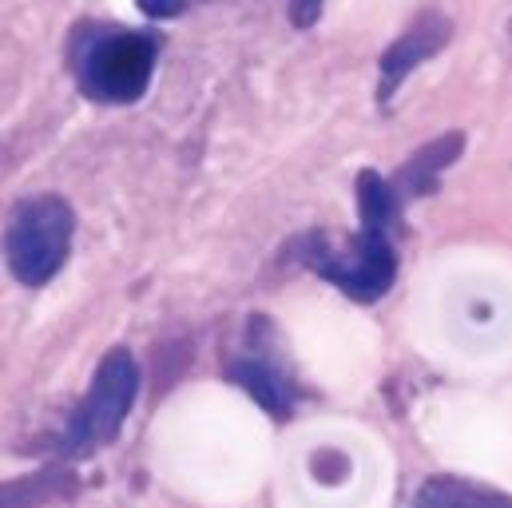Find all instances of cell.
Wrapping results in <instances>:
<instances>
[{"label":"cell","instance_id":"7c38bea8","mask_svg":"<svg viewBox=\"0 0 512 508\" xmlns=\"http://www.w3.org/2000/svg\"><path fill=\"white\" fill-rule=\"evenodd\" d=\"M509 40H512V20H509Z\"/></svg>","mask_w":512,"mask_h":508},{"label":"cell","instance_id":"9c48e42d","mask_svg":"<svg viewBox=\"0 0 512 508\" xmlns=\"http://www.w3.org/2000/svg\"><path fill=\"white\" fill-rule=\"evenodd\" d=\"M36 481H40V477L8 481V485H4V508H32L36 501H48V497L68 493V477H64V473H48L40 489H36Z\"/></svg>","mask_w":512,"mask_h":508},{"label":"cell","instance_id":"30bf717a","mask_svg":"<svg viewBox=\"0 0 512 508\" xmlns=\"http://www.w3.org/2000/svg\"><path fill=\"white\" fill-rule=\"evenodd\" d=\"M322 8H326V0H290V24L294 28H314Z\"/></svg>","mask_w":512,"mask_h":508},{"label":"cell","instance_id":"52a82bcc","mask_svg":"<svg viewBox=\"0 0 512 508\" xmlns=\"http://www.w3.org/2000/svg\"><path fill=\"white\" fill-rule=\"evenodd\" d=\"M461 151H465V131H445V135L429 139V143H425L421 151H413V155L401 163V171L393 175L397 195H401L405 203L433 195L437 183H441V175L461 159Z\"/></svg>","mask_w":512,"mask_h":508},{"label":"cell","instance_id":"3957f363","mask_svg":"<svg viewBox=\"0 0 512 508\" xmlns=\"http://www.w3.org/2000/svg\"><path fill=\"white\" fill-rule=\"evenodd\" d=\"M72 235H76V215L60 195L20 199L4 227V258L16 282L24 286L52 282L72 254Z\"/></svg>","mask_w":512,"mask_h":508},{"label":"cell","instance_id":"8fae6325","mask_svg":"<svg viewBox=\"0 0 512 508\" xmlns=\"http://www.w3.org/2000/svg\"><path fill=\"white\" fill-rule=\"evenodd\" d=\"M139 8H143V16H151V20H167V16H179L191 0H135Z\"/></svg>","mask_w":512,"mask_h":508},{"label":"cell","instance_id":"5b68a950","mask_svg":"<svg viewBox=\"0 0 512 508\" xmlns=\"http://www.w3.org/2000/svg\"><path fill=\"white\" fill-rule=\"evenodd\" d=\"M266 334H270L266 318H255L247 338H243V346L227 354V378L239 381L266 413H274L282 421L290 413V405H294V381L278 366V358L270 354Z\"/></svg>","mask_w":512,"mask_h":508},{"label":"cell","instance_id":"6da1fadb","mask_svg":"<svg viewBox=\"0 0 512 508\" xmlns=\"http://www.w3.org/2000/svg\"><path fill=\"white\" fill-rule=\"evenodd\" d=\"M159 60V36L124 24H76L68 40V72L92 104L124 108L143 100Z\"/></svg>","mask_w":512,"mask_h":508},{"label":"cell","instance_id":"ba28073f","mask_svg":"<svg viewBox=\"0 0 512 508\" xmlns=\"http://www.w3.org/2000/svg\"><path fill=\"white\" fill-rule=\"evenodd\" d=\"M417 508H512V497L465 477H429L417 493Z\"/></svg>","mask_w":512,"mask_h":508},{"label":"cell","instance_id":"7a4b0ae2","mask_svg":"<svg viewBox=\"0 0 512 508\" xmlns=\"http://www.w3.org/2000/svg\"><path fill=\"white\" fill-rule=\"evenodd\" d=\"M294 258L334 282L354 302H378L397 278V231L362 223L350 243H330L318 231L294 243Z\"/></svg>","mask_w":512,"mask_h":508},{"label":"cell","instance_id":"277c9868","mask_svg":"<svg viewBox=\"0 0 512 508\" xmlns=\"http://www.w3.org/2000/svg\"><path fill=\"white\" fill-rule=\"evenodd\" d=\"M139 393V370L128 350H108L104 362L96 366L88 397L76 405V413L68 417V433L64 445L72 453H92L108 441H116V433L124 429L131 413V401Z\"/></svg>","mask_w":512,"mask_h":508},{"label":"cell","instance_id":"8992f818","mask_svg":"<svg viewBox=\"0 0 512 508\" xmlns=\"http://www.w3.org/2000/svg\"><path fill=\"white\" fill-rule=\"evenodd\" d=\"M453 40V20L441 12H421L382 56H378V108H389V100L397 96V88L409 80L413 68H421L425 60H433L445 44Z\"/></svg>","mask_w":512,"mask_h":508}]
</instances>
